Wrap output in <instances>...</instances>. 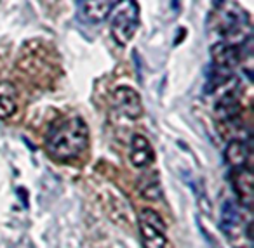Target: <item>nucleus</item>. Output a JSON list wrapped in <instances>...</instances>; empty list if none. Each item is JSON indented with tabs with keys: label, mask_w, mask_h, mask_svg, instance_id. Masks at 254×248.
I'll list each match as a JSON object with an SVG mask.
<instances>
[{
	"label": "nucleus",
	"mask_w": 254,
	"mask_h": 248,
	"mask_svg": "<svg viewBox=\"0 0 254 248\" xmlns=\"http://www.w3.org/2000/svg\"><path fill=\"white\" fill-rule=\"evenodd\" d=\"M89 143L87 123L80 116L58 120L46 136V149L56 161H70L80 156Z\"/></svg>",
	"instance_id": "obj_1"
},
{
	"label": "nucleus",
	"mask_w": 254,
	"mask_h": 248,
	"mask_svg": "<svg viewBox=\"0 0 254 248\" xmlns=\"http://www.w3.org/2000/svg\"><path fill=\"white\" fill-rule=\"evenodd\" d=\"M218 33L225 44L242 47L251 40L249 14L235 2H214L212 4V21L209 28Z\"/></svg>",
	"instance_id": "obj_2"
},
{
	"label": "nucleus",
	"mask_w": 254,
	"mask_h": 248,
	"mask_svg": "<svg viewBox=\"0 0 254 248\" xmlns=\"http://www.w3.org/2000/svg\"><path fill=\"white\" fill-rule=\"evenodd\" d=\"M139 28V4L134 0L117 2L110 14V30L119 46H127Z\"/></svg>",
	"instance_id": "obj_3"
},
{
	"label": "nucleus",
	"mask_w": 254,
	"mask_h": 248,
	"mask_svg": "<svg viewBox=\"0 0 254 248\" xmlns=\"http://www.w3.org/2000/svg\"><path fill=\"white\" fill-rule=\"evenodd\" d=\"M139 234L145 248H166V222L153 208H143L138 217Z\"/></svg>",
	"instance_id": "obj_4"
},
{
	"label": "nucleus",
	"mask_w": 254,
	"mask_h": 248,
	"mask_svg": "<svg viewBox=\"0 0 254 248\" xmlns=\"http://www.w3.org/2000/svg\"><path fill=\"white\" fill-rule=\"evenodd\" d=\"M112 101L113 106L129 120H136L143 115L141 98L134 89L127 87V85H120L113 91Z\"/></svg>",
	"instance_id": "obj_5"
},
{
	"label": "nucleus",
	"mask_w": 254,
	"mask_h": 248,
	"mask_svg": "<svg viewBox=\"0 0 254 248\" xmlns=\"http://www.w3.org/2000/svg\"><path fill=\"white\" fill-rule=\"evenodd\" d=\"M117 2H105V0H80L77 2V12L80 16L82 21L89 23V25H99L115 9Z\"/></svg>",
	"instance_id": "obj_6"
},
{
	"label": "nucleus",
	"mask_w": 254,
	"mask_h": 248,
	"mask_svg": "<svg viewBox=\"0 0 254 248\" xmlns=\"http://www.w3.org/2000/svg\"><path fill=\"white\" fill-rule=\"evenodd\" d=\"M211 59H212V68L232 73V68L235 64H239L240 59H242V47L218 42L214 46H211Z\"/></svg>",
	"instance_id": "obj_7"
},
{
	"label": "nucleus",
	"mask_w": 254,
	"mask_h": 248,
	"mask_svg": "<svg viewBox=\"0 0 254 248\" xmlns=\"http://www.w3.org/2000/svg\"><path fill=\"white\" fill-rule=\"evenodd\" d=\"M155 151H153L150 141L141 134H134L131 139V161L134 167L145 168L153 163Z\"/></svg>",
	"instance_id": "obj_8"
},
{
	"label": "nucleus",
	"mask_w": 254,
	"mask_h": 248,
	"mask_svg": "<svg viewBox=\"0 0 254 248\" xmlns=\"http://www.w3.org/2000/svg\"><path fill=\"white\" fill-rule=\"evenodd\" d=\"M232 186L235 189L237 196H239V201L244 206H251L253 203V175H251L249 168H239V170H232Z\"/></svg>",
	"instance_id": "obj_9"
},
{
	"label": "nucleus",
	"mask_w": 254,
	"mask_h": 248,
	"mask_svg": "<svg viewBox=\"0 0 254 248\" xmlns=\"http://www.w3.org/2000/svg\"><path fill=\"white\" fill-rule=\"evenodd\" d=\"M219 227L226 236L233 238L235 233H240V227H242V215H240L239 206L233 201H225L221 206V217H219Z\"/></svg>",
	"instance_id": "obj_10"
},
{
	"label": "nucleus",
	"mask_w": 254,
	"mask_h": 248,
	"mask_svg": "<svg viewBox=\"0 0 254 248\" xmlns=\"http://www.w3.org/2000/svg\"><path fill=\"white\" fill-rule=\"evenodd\" d=\"M226 161H228L232 170H239V168H247V160H249V148L242 141H230L228 148L225 151Z\"/></svg>",
	"instance_id": "obj_11"
},
{
	"label": "nucleus",
	"mask_w": 254,
	"mask_h": 248,
	"mask_svg": "<svg viewBox=\"0 0 254 248\" xmlns=\"http://www.w3.org/2000/svg\"><path fill=\"white\" fill-rule=\"evenodd\" d=\"M16 113V89L11 82H0V118H9Z\"/></svg>",
	"instance_id": "obj_12"
}]
</instances>
